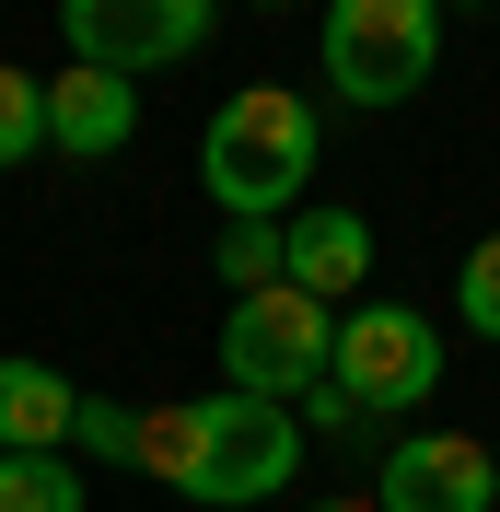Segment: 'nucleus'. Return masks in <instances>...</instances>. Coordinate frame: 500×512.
<instances>
[{
    "instance_id": "obj_18",
    "label": "nucleus",
    "mask_w": 500,
    "mask_h": 512,
    "mask_svg": "<svg viewBox=\"0 0 500 512\" xmlns=\"http://www.w3.org/2000/svg\"><path fill=\"white\" fill-rule=\"evenodd\" d=\"M489 478H500V443H489Z\"/></svg>"
},
{
    "instance_id": "obj_19",
    "label": "nucleus",
    "mask_w": 500,
    "mask_h": 512,
    "mask_svg": "<svg viewBox=\"0 0 500 512\" xmlns=\"http://www.w3.org/2000/svg\"><path fill=\"white\" fill-rule=\"evenodd\" d=\"M256 12H280V0H256Z\"/></svg>"
},
{
    "instance_id": "obj_1",
    "label": "nucleus",
    "mask_w": 500,
    "mask_h": 512,
    "mask_svg": "<svg viewBox=\"0 0 500 512\" xmlns=\"http://www.w3.org/2000/svg\"><path fill=\"white\" fill-rule=\"evenodd\" d=\"M314 175V105L280 82H245L221 94V117L198 128V187L221 198V222H280Z\"/></svg>"
},
{
    "instance_id": "obj_11",
    "label": "nucleus",
    "mask_w": 500,
    "mask_h": 512,
    "mask_svg": "<svg viewBox=\"0 0 500 512\" xmlns=\"http://www.w3.org/2000/svg\"><path fill=\"white\" fill-rule=\"evenodd\" d=\"M128 466H140V478H163V489H187V478H198V396L128 419Z\"/></svg>"
},
{
    "instance_id": "obj_13",
    "label": "nucleus",
    "mask_w": 500,
    "mask_h": 512,
    "mask_svg": "<svg viewBox=\"0 0 500 512\" xmlns=\"http://www.w3.org/2000/svg\"><path fill=\"white\" fill-rule=\"evenodd\" d=\"M35 152H47V94H35V70H0V175Z\"/></svg>"
},
{
    "instance_id": "obj_10",
    "label": "nucleus",
    "mask_w": 500,
    "mask_h": 512,
    "mask_svg": "<svg viewBox=\"0 0 500 512\" xmlns=\"http://www.w3.org/2000/svg\"><path fill=\"white\" fill-rule=\"evenodd\" d=\"M70 408H82V384H70V373H47V361H24V350H0V454L70 443Z\"/></svg>"
},
{
    "instance_id": "obj_6",
    "label": "nucleus",
    "mask_w": 500,
    "mask_h": 512,
    "mask_svg": "<svg viewBox=\"0 0 500 512\" xmlns=\"http://www.w3.org/2000/svg\"><path fill=\"white\" fill-rule=\"evenodd\" d=\"M221 0H59V24H70V59H94V70H163V59H187L198 35H210Z\"/></svg>"
},
{
    "instance_id": "obj_5",
    "label": "nucleus",
    "mask_w": 500,
    "mask_h": 512,
    "mask_svg": "<svg viewBox=\"0 0 500 512\" xmlns=\"http://www.w3.org/2000/svg\"><path fill=\"white\" fill-rule=\"evenodd\" d=\"M326 384H338L361 419H407V408L442 384V338H431V315H407V303H361V315H338Z\"/></svg>"
},
{
    "instance_id": "obj_8",
    "label": "nucleus",
    "mask_w": 500,
    "mask_h": 512,
    "mask_svg": "<svg viewBox=\"0 0 500 512\" xmlns=\"http://www.w3.org/2000/svg\"><path fill=\"white\" fill-rule=\"evenodd\" d=\"M128 128H140V94H128V70H59V82H47V152H70V163H105L128 140Z\"/></svg>"
},
{
    "instance_id": "obj_15",
    "label": "nucleus",
    "mask_w": 500,
    "mask_h": 512,
    "mask_svg": "<svg viewBox=\"0 0 500 512\" xmlns=\"http://www.w3.org/2000/svg\"><path fill=\"white\" fill-rule=\"evenodd\" d=\"M454 315H466L477 338H500V233L466 256V268H454Z\"/></svg>"
},
{
    "instance_id": "obj_7",
    "label": "nucleus",
    "mask_w": 500,
    "mask_h": 512,
    "mask_svg": "<svg viewBox=\"0 0 500 512\" xmlns=\"http://www.w3.org/2000/svg\"><path fill=\"white\" fill-rule=\"evenodd\" d=\"M489 501H500V478H489L477 431H407V443H384L373 512H489Z\"/></svg>"
},
{
    "instance_id": "obj_14",
    "label": "nucleus",
    "mask_w": 500,
    "mask_h": 512,
    "mask_svg": "<svg viewBox=\"0 0 500 512\" xmlns=\"http://www.w3.org/2000/svg\"><path fill=\"white\" fill-rule=\"evenodd\" d=\"M280 280V222H221V291H268Z\"/></svg>"
},
{
    "instance_id": "obj_16",
    "label": "nucleus",
    "mask_w": 500,
    "mask_h": 512,
    "mask_svg": "<svg viewBox=\"0 0 500 512\" xmlns=\"http://www.w3.org/2000/svg\"><path fill=\"white\" fill-rule=\"evenodd\" d=\"M128 419H140V408H105V396H82V408H70V443H94L105 466H128Z\"/></svg>"
},
{
    "instance_id": "obj_12",
    "label": "nucleus",
    "mask_w": 500,
    "mask_h": 512,
    "mask_svg": "<svg viewBox=\"0 0 500 512\" xmlns=\"http://www.w3.org/2000/svg\"><path fill=\"white\" fill-rule=\"evenodd\" d=\"M0 512H82V478L59 454H0Z\"/></svg>"
},
{
    "instance_id": "obj_4",
    "label": "nucleus",
    "mask_w": 500,
    "mask_h": 512,
    "mask_svg": "<svg viewBox=\"0 0 500 512\" xmlns=\"http://www.w3.org/2000/svg\"><path fill=\"white\" fill-rule=\"evenodd\" d=\"M338 350V315L314 303V291L268 280V291H233V315H221V373L245 384V396H303Z\"/></svg>"
},
{
    "instance_id": "obj_17",
    "label": "nucleus",
    "mask_w": 500,
    "mask_h": 512,
    "mask_svg": "<svg viewBox=\"0 0 500 512\" xmlns=\"http://www.w3.org/2000/svg\"><path fill=\"white\" fill-rule=\"evenodd\" d=\"M326 512H373V501H326Z\"/></svg>"
},
{
    "instance_id": "obj_2",
    "label": "nucleus",
    "mask_w": 500,
    "mask_h": 512,
    "mask_svg": "<svg viewBox=\"0 0 500 512\" xmlns=\"http://www.w3.org/2000/svg\"><path fill=\"white\" fill-rule=\"evenodd\" d=\"M291 466H303V419H291V396H245V384L198 396V478H187V501H210V512L280 501Z\"/></svg>"
},
{
    "instance_id": "obj_9",
    "label": "nucleus",
    "mask_w": 500,
    "mask_h": 512,
    "mask_svg": "<svg viewBox=\"0 0 500 512\" xmlns=\"http://www.w3.org/2000/svg\"><path fill=\"white\" fill-rule=\"evenodd\" d=\"M361 268H373V222L361 210H303V222H280V280L291 291H314V303H349L361 291Z\"/></svg>"
},
{
    "instance_id": "obj_3",
    "label": "nucleus",
    "mask_w": 500,
    "mask_h": 512,
    "mask_svg": "<svg viewBox=\"0 0 500 512\" xmlns=\"http://www.w3.org/2000/svg\"><path fill=\"white\" fill-rule=\"evenodd\" d=\"M442 59V0H326V82L338 105H407Z\"/></svg>"
}]
</instances>
